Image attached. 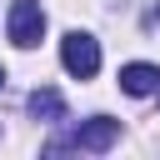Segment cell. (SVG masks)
I'll use <instances>...</instances> for the list:
<instances>
[{
	"label": "cell",
	"instance_id": "cell-4",
	"mask_svg": "<svg viewBox=\"0 0 160 160\" xmlns=\"http://www.w3.org/2000/svg\"><path fill=\"white\" fill-rule=\"evenodd\" d=\"M120 90H125V95H155V90H160V70L145 65V60L125 65V70H120Z\"/></svg>",
	"mask_w": 160,
	"mask_h": 160
},
{
	"label": "cell",
	"instance_id": "cell-1",
	"mask_svg": "<svg viewBox=\"0 0 160 160\" xmlns=\"http://www.w3.org/2000/svg\"><path fill=\"white\" fill-rule=\"evenodd\" d=\"M120 140V120H110V115H95V120H80L75 130H70V140H50L45 150L50 155H60V150H85V155H105L110 145Z\"/></svg>",
	"mask_w": 160,
	"mask_h": 160
},
{
	"label": "cell",
	"instance_id": "cell-3",
	"mask_svg": "<svg viewBox=\"0 0 160 160\" xmlns=\"http://www.w3.org/2000/svg\"><path fill=\"white\" fill-rule=\"evenodd\" d=\"M40 35H45V10L35 0H15L10 5V40L20 50H30V45H40Z\"/></svg>",
	"mask_w": 160,
	"mask_h": 160
},
{
	"label": "cell",
	"instance_id": "cell-2",
	"mask_svg": "<svg viewBox=\"0 0 160 160\" xmlns=\"http://www.w3.org/2000/svg\"><path fill=\"white\" fill-rule=\"evenodd\" d=\"M60 60H65V70H70L75 80H90V75L100 70V45H95V35L70 30V35L60 40Z\"/></svg>",
	"mask_w": 160,
	"mask_h": 160
},
{
	"label": "cell",
	"instance_id": "cell-5",
	"mask_svg": "<svg viewBox=\"0 0 160 160\" xmlns=\"http://www.w3.org/2000/svg\"><path fill=\"white\" fill-rule=\"evenodd\" d=\"M30 115L35 120H65V100H60V90H50V85H40V90H30Z\"/></svg>",
	"mask_w": 160,
	"mask_h": 160
},
{
	"label": "cell",
	"instance_id": "cell-6",
	"mask_svg": "<svg viewBox=\"0 0 160 160\" xmlns=\"http://www.w3.org/2000/svg\"><path fill=\"white\" fill-rule=\"evenodd\" d=\"M0 85H5V70H0Z\"/></svg>",
	"mask_w": 160,
	"mask_h": 160
}]
</instances>
